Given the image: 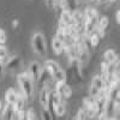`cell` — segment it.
Returning a JSON list of instances; mask_svg holds the SVG:
<instances>
[{"instance_id": "1", "label": "cell", "mask_w": 120, "mask_h": 120, "mask_svg": "<svg viewBox=\"0 0 120 120\" xmlns=\"http://www.w3.org/2000/svg\"><path fill=\"white\" fill-rule=\"evenodd\" d=\"M17 82L21 88V94L24 96L25 101L29 102L34 98V81L29 72H21L17 75Z\"/></svg>"}, {"instance_id": "2", "label": "cell", "mask_w": 120, "mask_h": 120, "mask_svg": "<svg viewBox=\"0 0 120 120\" xmlns=\"http://www.w3.org/2000/svg\"><path fill=\"white\" fill-rule=\"evenodd\" d=\"M85 21H84V35L90 36L91 34L95 33V30L97 29V24L100 21L98 12L93 7H86L84 11Z\"/></svg>"}, {"instance_id": "3", "label": "cell", "mask_w": 120, "mask_h": 120, "mask_svg": "<svg viewBox=\"0 0 120 120\" xmlns=\"http://www.w3.org/2000/svg\"><path fill=\"white\" fill-rule=\"evenodd\" d=\"M31 46H33V49L35 51V53L41 58H45L47 55V42H46L43 34L35 33L31 38Z\"/></svg>"}, {"instance_id": "4", "label": "cell", "mask_w": 120, "mask_h": 120, "mask_svg": "<svg viewBox=\"0 0 120 120\" xmlns=\"http://www.w3.org/2000/svg\"><path fill=\"white\" fill-rule=\"evenodd\" d=\"M83 108L86 111L89 119H93L98 115V107L96 105L95 98L91 96H86L83 100Z\"/></svg>"}, {"instance_id": "5", "label": "cell", "mask_w": 120, "mask_h": 120, "mask_svg": "<svg viewBox=\"0 0 120 120\" xmlns=\"http://www.w3.org/2000/svg\"><path fill=\"white\" fill-rule=\"evenodd\" d=\"M54 90L61 96V98L64 100V101L65 100H68L70 97H71V95H72V90L66 84V82H56Z\"/></svg>"}, {"instance_id": "6", "label": "cell", "mask_w": 120, "mask_h": 120, "mask_svg": "<svg viewBox=\"0 0 120 120\" xmlns=\"http://www.w3.org/2000/svg\"><path fill=\"white\" fill-rule=\"evenodd\" d=\"M89 54H90V53L88 52V49H86V47H85V45H84V42H83V40L81 38V40H79V41L76 43V58L83 64V63L86 61Z\"/></svg>"}, {"instance_id": "7", "label": "cell", "mask_w": 120, "mask_h": 120, "mask_svg": "<svg viewBox=\"0 0 120 120\" xmlns=\"http://www.w3.org/2000/svg\"><path fill=\"white\" fill-rule=\"evenodd\" d=\"M103 60L106 63H108L109 65H114L116 67L120 66V60H119V55L114 49H107L103 53Z\"/></svg>"}, {"instance_id": "8", "label": "cell", "mask_w": 120, "mask_h": 120, "mask_svg": "<svg viewBox=\"0 0 120 120\" xmlns=\"http://www.w3.org/2000/svg\"><path fill=\"white\" fill-rule=\"evenodd\" d=\"M49 97H51V91H49L48 86L41 88L38 91V102L42 108H48L49 106Z\"/></svg>"}, {"instance_id": "9", "label": "cell", "mask_w": 120, "mask_h": 120, "mask_svg": "<svg viewBox=\"0 0 120 120\" xmlns=\"http://www.w3.org/2000/svg\"><path fill=\"white\" fill-rule=\"evenodd\" d=\"M70 67L77 81H82V63L77 58H73L70 60Z\"/></svg>"}, {"instance_id": "10", "label": "cell", "mask_w": 120, "mask_h": 120, "mask_svg": "<svg viewBox=\"0 0 120 120\" xmlns=\"http://www.w3.org/2000/svg\"><path fill=\"white\" fill-rule=\"evenodd\" d=\"M108 29H109V19L108 17L103 16L100 18V21H98V24H97V34L101 36V38H103L107 33H108Z\"/></svg>"}, {"instance_id": "11", "label": "cell", "mask_w": 120, "mask_h": 120, "mask_svg": "<svg viewBox=\"0 0 120 120\" xmlns=\"http://www.w3.org/2000/svg\"><path fill=\"white\" fill-rule=\"evenodd\" d=\"M41 70H42V67H41V65H40L37 61H31V63H30V65H29V67H28V72H29L30 77H31V79H33L34 82H36V83L38 81V77H40V73H41Z\"/></svg>"}, {"instance_id": "12", "label": "cell", "mask_w": 120, "mask_h": 120, "mask_svg": "<svg viewBox=\"0 0 120 120\" xmlns=\"http://www.w3.org/2000/svg\"><path fill=\"white\" fill-rule=\"evenodd\" d=\"M1 120H16V112L12 105L6 103L4 106V109L1 112Z\"/></svg>"}, {"instance_id": "13", "label": "cell", "mask_w": 120, "mask_h": 120, "mask_svg": "<svg viewBox=\"0 0 120 120\" xmlns=\"http://www.w3.org/2000/svg\"><path fill=\"white\" fill-rule=\"evenodd\" d=\"M52 49L56 55H61L63 53H65V43L61 41L60 38H58L56 36L52 38Z\"/></svg>"}, {"instance_id": "14", "label": "cell", "mask_w": 120, "mask_h": 120, "mask_svg": "<svg viewBox=\"0 0 120 120\" xmlns=\"http://www.w3.org/2000/svg\"><path fill=\"white\" fill-rule=\"evenodd\" d=\"M59 22L64 23L65 25H75V21H73V17H72V11H70V10H63V11L60 12Z\"/></svg>"}, {"instance_id": "15", "label": "cell", "mask_w": 120, "mask_h": 120, "mask_svg": "<svg viewBox=\"0 0 120 120\" xmlns=\"http://www.w3.org/2000/svg\"><path fill=\"white\" fill-rule=\"evenodd\" d=\"M43 67L47 70V72L52 76V78H53V76L59 71V70L61 68V67H60V65H59V63L54 61V60H46Z\"/></svg>"}, {"instance_id": "16", "label": "cell", "mask_w": 120, "mask_h": 120, "mask_svg": "<svg viewBox=\"0 0 120 120\" xmlns=\"http://www.w3.org/2000/svg\"><path fill=\"white\" fill-rule=\"evenodd\" d=\"M19 95H21V93H17L13 88L7 89V91H6V94H5V101H6V103L15 105V103L18 101Z\"/></svg>"}, {"instance_id": "17", "label": "cell", "mask_w": 120, "mask_h": 120, "mask_svg": "<svg viewBox=\"0 0 120 120\" xmlns=\"http://www.w3.org/2000/svg\"><path fill=\"white\" fill-rule=\"evenodd\" d=\"M91 84L95 85L98 90H101V91H105V90L107 89V83H106V81H105V79L100 76V75L94 76L93 81H91Z\"/></svg>"}, {"instance_id": "18", "label": "cell", "mask_w": 120, "mask_h": 120, "mask_svg": "<svg viewBox=\"0 0 120 120\" xmlns=\"http://www.w3.org/2000/svg\"><path fill=\"white\" fill-rule=\"evenodd\" d=\"M72 17H73V21H75V24L77 25H84V21H85V16H84V12H82L81 10H73L72 11Z\"/></svg>"}, {"instance_id": "19", "label": "cell", "mask_w": 120, "mask_h": 120, "mask_svg": "<svg viewBox=\"0 0 120 120\" xmlns=\"http://www.w3.org/2000/svg\"><path fill=\"white\" fill-rule=\"evenodd\" d=\"M49 77H52V76L49 75V73L47 72V70L43 67V68L41 70V73H40L38 81H37V83L40 84V89H41V88H45V86H47V83H48V78H49Z\"/></svg>"}, {"instance_id": "20", "label": "cell", "mask_w": 120, "mask_h": 120, "mask_svg": "<svg viewBox=\"0 0 120 120\" xmlns=\"http://www.w3.org/2000/svg\"><path fill=\"white\" fill-rule=\"evenodd\" d=\"M59 5L63 10H70V11H73L76 10V0H58Z\"/></svg>"}, {"instance_id": "21", "label": "cell", "mask_w": 120, "mask_h": 120, "mask_svg": "<svg viewBox=\"0 0 120 120\" xmlns=\"http://www.w3.org/2000/svg\"><path fill=\"white\" fill-rule=\"evenodd\" d=\"M19 63H21V59H19V56L15 55L12 58H10L5 63V68L6 70H15L16 67H18Z\"/></svg>"}, {"instance_id": "22", "label": "cell", "mask_w": 120, "mask_h": 120, "mask_svg": "<svg viewBox=\"0 0 120 120\" xmlns=\"http://www.w3.org/2000/svg\"><path fill=\"white\" fill-rule=\"evenodd\" d=\"M66 113V105H65V101H63L60 105H58L55 108H54V114L59 118H61L64 116Z\"/></svg>"}, {"instance_id": "23", "label": "cell", "mask_w": 120, "mask_h": 120, "mask_svg": "<svg viewBox=\"0 0 120 120\" xmlns=\"http://www.w3.org/2000/svg\"><path fill=\"white\" fill-rule=\"evenodd\" d=\"M53 79L55 82H66V72L63 68H60L59 71L53 76Z\"/></svg>"}, {"instance_id": "24", "label": "cell", "mask_w": 120, "mask_h": 120, "mask_svg": "<svg viewBox=\"0 0 120 120\" xmlns=\"http://www.w3.org/2000/svg\"><path fill=\"white\" fill-rule=\"evenodd\" d=\"M89 38H90V42H91V45H93V48H96L98 46V43H100L101 36H100L97 33H94V34H91L89 36Z\"/></svg>"}, {"instance_id": "25", "label": "cell", "mask_w": 120, "mask_h": 120, "mask_svg": "<svg viewBox=\"0 0 120 120\" xmlns=\"http://www.w3.org/2000/svg\"><path fill=\"white\" fill-rule=\"evenodd\" d=\"M41 120H54L53 114L49 112L48 108H42V111H41Z\"/></svg>"}, {"instance_id": "26", "label": "cell", "mask_w": 120, "mask_h": 120, "mask_svg": "<svg viewBox=\"0 0 120 120\" xmlns=\"http://www.w3.org/2000/svg\"><path fill=\"white\" fill-rule=\"evenodd\" d=\"M89 116H88V113L84 108H79L78 112H77V115H76V120H88Z\"/></svg>"}, {"instance_id": "27", "label": "cell", "mask_w": 120, "mask_h": 120, "mask_svg": "<svg viewBox=\"0 0 120 120\" xmlns=\"http://www.w3.org/2000/svg\"><path fill=\"white\" fill-rule=\"evenodd\" d=\"M114 112L120 113V90L116 93V95L114 97Z\"/></svg>"}, {"instance_id": "28", "label": "cell", "mask_w": 120, "mask_h": 120, "mask_svg": "<svg viewBox=\"0 0 120 120\" xmlns=\"http://www.w3.org/2000/svg\"><path fill=\"white\" fill-rule=\"evenodd\" d=\"M100 93H101V90H98L95 85H93V84L90 85V88H89V96L96 98V97L100 95Z\"/></svg>"}, {"instance_id": "29", "label": "cell", "mask_w": 120, "mask_h": 120, "mask_svg": "<svg viewBox=\"0 0 120 120\" xmlns=\"http://www.w3.org/2000/svg\"><path fill=\"white\" fill-rule=\"evenodd\" d=\"M6 58H7V49H6L5 46L0 45V61L4 64L5 60H6Z\"/></svg>"}, {"instance_id": "30", "label": "cell", "mask_w": 120, "mask_h": 120, "mask_svg": "<svg viewBox=\"0 0 120 120\" xmlns=\"http://www.w3.org/2000/svg\"><path fill=\"white\" fill-rule=\"evenodd\" d=\"M26 120H37L36 111L34 108H29L26 111Z\"/></svg>"}, {"instance_id": "31", "label": "cell", "mask_w": 120, "mask_h": 120, "mask_svg": "<svg viewBox=\"0 0 120 120\" xmlns=\"http://www.w3.org/2000/svg\"><path fill=\"white\" fill-rule=\"evenodd\" d=\"M16 120H26V111L22 109L16 113Z\"/></svg>"}, {"instance_id": "32", "label": "cell", "mask_w": 120, "mask_h": 120, "mask_svg": "<svg viewBox=\"0 0 120 120\" xmlns=\"http://www.w3.org/2000/svg\"><path fill=\"white\" fill-rule=\"evenodd\" d=\"M7 41V36L4 29H0V45H5Z\"/></svg>"}, {"instance_id": "33", "label": "cell", "mask_w": 120, "mask_h": 120, "mask_svg": "<svg viewBox=\"0 0 120 120\" xmlns=\"http://www.w3.org/2000/svg\"><path fill=\"white\" fill-rule=\"evenodd\" d=\"M54 1L55 0H45V3H46V5L48 7H53L54 6Z\"/></svg>"}, {"instance_id": "34", "label": "cell", "mask_w": 120, "mask_h": 120, "mask_svg": "<svg viewBox=\"0 0 120 120\" xmlns=\"http://www.w3.org/2000/svg\"><path fill=\"white\" fill-rule=\"evenodd\" d=\"M115 21H116V23L120 25V10H118L116 13H115Z\"/></svg>"}, {"instance_id": "35", "label": "cell", "mask_w": 120, "mask_h": 120, "mask_svg": "<svg viewBox=\"0 0 120 120\" xmlns=\"http://www.w3.org/2000/svg\"><path fill=\"white\" fill-rule=\"evenodd\" d=\"M96 3L98 5H103V4H107V3H111V0H96Z\"/></svg>"}, {"instance_id": "36", "label": "cell", "mask_w": 120, "mask_h": 120, "mask_svg": "<svg viewBox=\"0 0 120 120\" xmlns=\"http://www.w3.org/2000/svg\"><path fill=\"white\" fill-rule=\"evenodd\" d=\"M103 120H116V118H114V116H107Z\"/></svg>"}, {"instance_id": "37", "label": "cell", "mask_w": 120, "mask_h": 120, "mask_svg": "<svg viewBox=\"0 0 120 120\" xmlns=\"http://www.w3.org/2000/svg\"><path fill=\"white\" fill-rule=\"evenodd\" d=\"M18 23H19V22H18V21H17V19H15V21H12V25H13V26H15V28H16V26H17V25H18Z\"/></svg>"}, {"instance_id": "38", "label": "cell", "mask_w": 120, "mask_h": 120, "mask_svg": "<svg viewBox=\"0 0 120 120\" xmlns=\"http://www.w3.org/2000/svg\"><path fill=\"white\" fill-rule=\"evenodd\" d=\"M3 109H4V105L1 102V100H0V112H3Z\"/></svg>"}, {"instance_id": "39", "label": "cell", "mask_w": 120, "mask_h": 120, "mask_svg": "<svg viewBox=\"0 0 120 120\" xmlns=\"http://www.w3.org/2000/svg\"><path fill=\"white\" fill-rule=\"evenodd\" d=\"M3 65H4V64L0 61V73H1V71H3Z\"/></svg>"}, {"instance_id": "40", "label": "cell", "mask_w": 120, "mask_h": 120, "mask_svg": "<svg viewBox=\"0 0 120 120\" xmlns=\"http://www.w3.org/2000/svg\"><path fill=\"white\" fill-rule=\"evenodd\" d=\"M118 75H119V78H120V66L118 67Z\"/></svg>"}, {"instance_id": "41", "label": "cell", "mask_w": 120, "mask_h": 120, "mask_svg": "<svg viewBox=\"0 0 120 120\" xmlns=\"http://www.w3.org/2000/svg\"><path fill=\"white\" fill-rule=\"evenodd\" d=\"M115 1V0H111V3H114Z\"/></svg>"}, {"instance_id": "42", "label": "cell", "mask_w": 120, "mask_h": 120, "mask_svg": "<svg viewBox=\"0 0 120 120\" xmlns=\"http://www.w3.org/2000/svg\"><path fill=\"white\" fill-rule=\"evenodd\" d=\"M93 1H94V0H93ZM95 1H96V0H95Z\"/></svg>"}, {"instance_id": "43", "label": "cell", "mask_w": 120, "mask_h": 120, "mask_svg": "<svg viewBox=\"0 0 120 120\" xmlns=\"http://www.w3.org/2000/svg\"><path fill=\"white\" fill-rule=\"evenodd\" d=\"M55 1H58V0H55Z\"/></svg>"}, {"instance_id": "44", "label": "cell", "mask_w": 120, "mask_h": 120, "mask_svg": "<svg viewBox=\"0 0 120 120\" xmlns=\"http://www.w3.org/2000/svg\"><path fill=\"white\" fill-rule=\"evenodd\" d=\"M119 1H120V0H119Z\"/></svg>"}]
</instances>
